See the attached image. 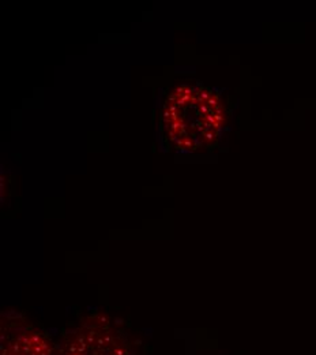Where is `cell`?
Here are the masks:
<instances>
[{"mask_svg":"<svg viewBox=\"0 0 316 355\" xmlns=\"http://www.w3.org/2000/svg\"><path fill=\"white\" fill-rule=\"evenodd\" d=\"M0 355H53V346L45 335L26 322L18 313L3 314Z\"/></svg>","mask_w":316,"mask_h":355,"instance_id":"2","label":"cell"},{"mask_svg":"<svg viewBox=\"0 0 316 355\" xmlns=\"http://www.w3.org/2000/svg\"><path fill=\"white\" fill-rule=\"evenodd\" d=\"M204 139L207 141V142H212V141L215 139V137H217V132L212 131V130H210V131H207L206 134H203Z\"/></svg>","mask_w":316,"mask_h":355,"instance_id":"4","label":"cell"},{"mask_svg":"<svg viewBox=\"0 0 316 355\" xmlns=\"http://www.w3.org/2000/svg\"><path fill=\"white\" fill-rule=\"evenodd\" d=\"M59 355H135L104 314L86 317L63 341Z\"/></svg>","mask_w":316,"mask_h":355,"instance_id":"1","label":"cell"},{"mask_svg":"<svg viewBox=\"0 0 316 355\" xmlns=\"http://www.w3.org/2000/svg\"><path fill=\"white\" fill-rule=\"evenodd\" d=\"M183 145H184V148H188V149H195V145H193V139H191L188 135H185V137H183Z\"/></svg>","mask_w":316,"mask_h":355,"instance_id":"3","label":"cell"}]
</instances>
